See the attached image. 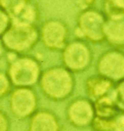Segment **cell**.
<instances>
[{"label": "cell", "mask_w": 124, "mask_h": 131, "mask_svg": "<svg viewBox=\"0 0 124 131\" xmlns=\"http://www.w3.org/2000/svg\"><path fill=\"white\" fill-rule=\"evenodd\" d=\"M38 84L45 97L54 102H60L73 94L76 79L73 73L65 67L56 65L42 71Z\"/></svg>", "instance_id": "cell-1"}, {"label": "cell", "mask_w": 124, "mask_h": 131, "mask_svg": "<svg viewBox=\"0 0 124 131\" xmlns=\"http://www.w3.org/2000/svg\"><path fill=\"white\" fill-rule=\"evenodd\" d=\"M42 71L41 63L34 56L15 54L6 73L13 88H33L38 84Z\"/></svg>", "instance_id": "cell-2"}, {"label": "cell", "mask_w": 124, "mask_h": 131, "mask_svg": "<svg viewBox=\"0 0 124 131\" xmlns=\"http://www.w3.org/2000/svg\"><path fill=\"white\" fill-rule=\"evenodd\" d=\"M106 18L103 13L94 7L80 11L74 29L76 39H81L93 44L104 42L103 27Z\"/></svg>", "instance_id": "cell-3"}, {"label": "cell", "mask_w": 124, "mask_h": 131, "mask_svg": "<svg viewBox=\"0 0 124 131\" xmlns=\"http://www.w3.org/2000/svg\"><path fill=\"white\" fill-rule=\"evenodd\" d=\"M6 52L16 54H26L39 42L37 26H21L11 24L0 37Z\"/></svg>", "instance_id": "cell-4"}, {"label": "cell", "mask_w": 124, "mask_h": 131, "mask_svg": "<svg viewBox=\"0 0 124 131\" xmlns=\"http://www.w3.org/2000/svg\"><path fill=\"white\" fill-rule=\"evenodd\" d=\"M93 52L87 42L75 39L71 40L61 50L62 66L75 73H83L92 64Z\"/></svg>", "instance_id": "cell-5"}, {"label": "cell", "mask_w": 124, "mask_h": 131, "mask_svg": "<svg viewBox=\"0 0 124 131\" xmlns=\"http://www.w3.org/2000/svg\"><path fill=\"white\" fill-rule=\"evenodd\" d=\"M38 106L39 98L33 88H13L9 93L10 112L17 119H28Z\"/></svg>", "instance_id": "cell-6"}, {"label": "cell", "mask_w": 124, "mask_h": 131, "mask_svg": "<svg viewBox=\"0 0 124 131\" xmlns=\"http://www.w3.org/2000/svg\"><path fill=\"white\" fill-rule=\"evenodd\" d=\"M39 29V41L52 52H61L69 42L70 30L67 24L58 19L45 20Z\"/></svg>", "instance_id": "cell-7"}, {"label": "cell", "mask_w": 124, "mask_h": 131, "mask_svg": "<svg viewBox=\"0 0 124 131\" xmlns=\"http://www.w3.org/2000/svg\"><path fill=\"white\" fill-rule=\"evenodd\" d=\"M96 72L114 84L124 80L123 51L111 48L101 53L96 62Z\"/></svg>", "instance_id": "cell-8"}, {"label": "cell", "mask_w": 124, "mask_h": 131, "mask_svg": "<svg viewBox=\"0 0 124 131\" xmlns=\"http://www.w3.org/2000/svg\"><path fill=\"white\" fill-rule=\"evenodd\" d=\"M66 117L74 127L85 128L91 126L95 118L93 102L87 97H77L71 100L66 108Z\"/></svg>", "instance_id": "cell-9"}, {"label": "cell", "mask_w": 124, "mask_h": 131, "mask_svg": "<svg viewBox=\"0 0 124 131\" xmlns=\"http://www.w3.org/2000/svg\"><path fill=\"white\" fill-rule=\"evenodd\" d=\"M61 129L59 117L48 109H38L28 118L27 131H61Z\"/></svg>", "instance_id": "cell-10"}, {"label": "cell", "mask_w": 124, "mask_h": 131, "mask_svg": "<svg viewBox=\"0 0 124 131\" xmlns=\"http://www.w3.org/2000/svg\"><path fill=\"white\" fill-rule=\"evenodd\" d=\"M11 24L21 26H37L40 12L35 3L28 1L9 15Z\"/></svg>", "instance_id": "cell-11"}, {"label": "cell", "mask_w": 124, "mask_h": 131, "mask_svg": "<svg viewBox=\"0 0 124 131\" xmlns=\"http://www.w3.org/2000/svg\"><path fill=\"white\" fill-rule=\"evenodd\" d=\"M115 84L98 74L89 76L84 81V90L86 93V97L93 102L110 93L115 89Z\"/></svg>", "instance_id": "cell-12"}, {"label": "cell", "mask_w": 124, "mask_h": 131, "mask_svg": "<svg viewBox=\"0 0 124 131\" xmlns=\"http://www.w3.org/2000/svg\"><path fill=\"white\" fill-rule=\"evenodd\" d=\"M104 42L112 49L124 48V19H106L103 27Z\"/></svg>", "instance_id": "cell-13"}, {"label": "cell", "mask_w": 124, "mask_h": 131, "mask_svg": "<svg viewBox=\"0 0 124 131\" xmlns=\"http://www.w3.org/2000/svg\"><path fill=\"white\" fill-rule=\"evenodd\" d=\"M93 106L95 111V117L99 118H112L119 113L115 101L114 90L110 93L93 101Z\"/></svg>", "instance_id": "cell-14"}, {"label": "cell", "mask_w": 124, "mask_h": 131, "mask_svg": "<svg viewBox=\"0 0 124 131\" xmlns=\"http://www.w3.org/2000/svg\"><path fill=\"white\" fill-rule=\"evenodd\" d=\"M101 8L106 19H124V0H102Z\"/></svg>", "instance_id": "cell-15"}, {"label": "cell", "mask_w": 124, "mask_h": 131, "mask_svg": "<svg viewBox=\"0 0 124 131\" xmlns=\"http://www.w3.org/2000/svg\"><path fill=\"white\" fill-rule=\"evenodd\" d=\"M114 96L118 111L124 112V80L115 84Z\"/></svg>", "instance_id": "cell-16"}, {"label": "cell", "mask_w": 124, "mask_h": 131, "mask_svg": "<svg viewBox=\"0 0 124 131\" xmlns=\"http://www.w3.org/2000/svg\"><path fill=\"white\" fill-rule=\"evenodd\" d=\"M12 89L13 85L7 76V73L0 70V99L9 95Z\"/></svg>", "instance_id": "cell-17"}, {"label": "cell", "mask_w": 124, "mask_h": 131, "mask_svg": "<svg viewBox=\"0 0 124 131\" xmlns=\"http://www.w3.org/2000/svg\"><path fill=\"white\" fill-rule=\"evenodd\" d=\"M30 0H0V8L3 9L8 15L17 10L21 5L25 4Z\"/></svg>", "instance_id": "cell-18"}, {"label": "cell", "mask_w": 124, "mask_h": 131, "mask_svg": "<svg viewBox=\"0 0 124 131\" xmlns=\"http://www.w3.org/2000/svg\"><path fill=\"white\" fill-rule=\"evenodd\" d=\"M10 25H11V19H10L9 15L3 9L0 8V37L10 27Z\"/></svg>", "instance_id": "cell-19"}, {"label": "cell", "mask_w": 124, "mask_h": 131, "mask_svg": "<svg viewBox=\"0 0 124 131\" xmlns=\"http://www.w3.org/2000/svg\"><path fill=\"white\" fill-rule=\"evenodd\" d=\"M11 119L9 116L2 110H0V131H10L11 130Z\"/></svg>", "instance_id": "cell-20"}, {"label": "cell", "mask_w": 124, "mask_h": 131, "mask_svg": "<svg viewBox=\"0 0 124 131\" xmlns=\"http://www.w3.org/2000/svg\"><path fill=\"white\" fill-rule=\"evenodd\" d=\"M115 131H124V112H119L114 117Z\"/></svg>", "instance_id": "cell-21"}, {"label": "cell", "mask_w": 124, "mask_h": 131, "mask_svg": "<svg viewBox=\"0 0 124 131\" xmlns=\"http://www.w3.org/2000/svg\"><path fill=\"white\" fill-rule=\"evenodd\" d=\"M97 0H76V5L80 9V11H83V10L93 8Z\"/></svg>", "instance_id": "cell-22"}, {"label": "cell", "mask_w": 124, "mask_h": 131, "mask_svg": "<svg viewBox=\"0 0 124 131\" xmlns=\"http://www.w3.org/2000/svg\"><path fill=\"white\" fill-rule=\"evenodd\" d=\"M5 53H6V50H5L4 46H3V43H2L1 39H0V58H2L5 56Z\"/></svg>", "instance_id": "cell-23"}]
</instances>
